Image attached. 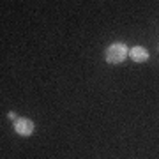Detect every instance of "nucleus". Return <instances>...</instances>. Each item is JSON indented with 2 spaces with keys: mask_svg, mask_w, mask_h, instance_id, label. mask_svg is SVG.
<instances>
[{
  "mask_svg": "<svg viewBox=\"0 0 159 159\" xmlns=\"http://www.w3.org/2000/svg\"><path fill=\"white\" fill-rule=\"evenodd\" d=\"M127 55H129V50L124 43H113L104 51V58L108 64H122L127 58Z\"/></svg>",
  "mask_w": 159,
  "mask_h": 159,
  "instance_id": "nucleus-1",
  "label": "nucleus"
},
{
  "mask_svg": "<svg viewBox=\"0 0 159 159\" xmlns=\"http://www.w3.org/2000/svg\"><path fill=\"white\" fill-rule=\"evenodd\" d=\"M34 122L29 119H18L14 120V131H16L20 136H30L34 133Z\"/></svg>",
  "mask_w": 159,
  "mask_h": 159,
  "instance_id": "nucleus-2",
  "label": "nucleus"
},
{
  "mask_svg": "<svg viewBox=\"0 0 159 159\" xmlns=\"http://www.w3.org/2000/svg\"><path fill=\"white\" fill-rule=\"evenodd\" d=\"M131 55V60H134V62L142 64V62H147L148 60V51L143 48V46H133L129 51Z\"/></svg>",
  "mask_w": 159,
  "mask_h": 159,
  "instance_id": "nucleus-3",
  "label": "nucleus"
},
{
  "mask_svg": "<svg viewBox=\"0 0 159 159\" xmlns=\"http://www.w3.org/2000/svg\"><path fill=\"white\" fill-rule=\"evenodd\" d=\"M7 117H9L11 120H18V119H16V113H14V111H9V115H7Z\"/></svg>",
  "mask_w": 159,
  "mask_h": 159,
  "instance_id": "nucleus-4",
  "label": "nucleus"
}]
</instances>
